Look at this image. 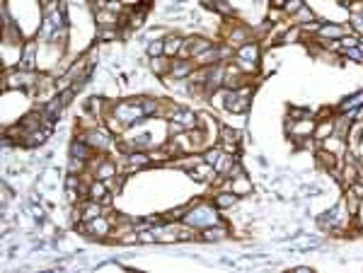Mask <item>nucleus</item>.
<instances>
[{"label": "nucleus", "mask_w": 363, "mask_h": 273, "mask_svg": "<svg viewBox=\"0 0 363 273\" xmlns=\"http://www.w3.org/2000/svg\"><path fill=\"white\" fill-rule=\"evenodd\" d=\"M182 220H184V225H189V227H208V225H216V222H218V213H216L213 206L201 203V206H196L192 211H187V215Z\"/></svg>", "instance_id": "obj_1"}, {"label": "nucleus", "mask_w": 363, "mask_h": 273, "mask_svg": "<svg viewBox=\"0 0 363 273\" xmlns=\"http://www.w3.org/2000/svg\"><path fill=\"white\" fill-rule=\"evenodd\" d=\"M80 230H85L87 235H92V237H104V235H109V230H112V222L107 218H95V220H87L80 225Z\"/></svg>", "instance_id": "obj_2"}, {"label": "nucleus", "mask_w": 363, "mask_h": 273, "mask_svg": "<svg viewBox=\"0 0 363 273\" xmlns=\"http://www.w3.org/2000/svg\"><path fill=\"white\" fill-rule=\"evenodd\" d=\"M315 128H317V121H312V119H300V121H291V126H288V133L293 138H310L315 136Z\"/></svg>", "instance_id": "obj_3"}, {"label": "nucleus", "mask_w": 363, "mask_h": 273, "mask_svg": "<svg viewBox=\"0 0 363 273\" xmlns=\"http://www.w3.org/2000/svg\"><path fill=\"white\" fill-rule=\"evenodd\" d=\"M216 167L211 162H206V160H201V162L192 164V177H194L196 182H213L216 179Z\"/></svg>", "instance_id": "obj_4"}, {"label": "nucleus", "mask_w": 363, "mask_h": 273, "mask_svg": "<svg viewBox=\"0 0 363 273\" xmlns=\"http://www.w3.org/2000/svg\"><path fill=\"white\" fill-rule=\"evenodd\" d=\"M228 237V227L225 225H208V227H203V232H201V240L203 242H221Z\"/></svg>", "instance_id": "obj_5"}, {"label": "nucleus", "mask_w": 363, "mask_h": 273, "mask_svg": "<svg viewBox=\"0 0 363 273\" xmlns=\"http://www.w3.org/2000/svg\"><path fill=\"white\" fill-rule=\"evenodd\" d=\"M114 174H116V164H114L112 160H107V157H99V160H97V167H95V177L109 182V179H114Z\"/></svg>", "instance_id": "obj_6"}, {"label": "nucleus", "mask_w": 363, "mask_h": 273, "mask_svg": "<svg viewBox=\"0 0 363 273\" xmlns=\"http://www.w3.org/2000/svg\"><path fill=\"white\" fill-rule=\"evenodd\" d=\"M169 119H172L174 123H179L182 128H194L196 126V114L189 109H174Z\"/></svg>", "instance_id": "obj_7"}, {"label": "nucleus", "mask_w": 363, "mask_h": 273, "mask_svg": "<svg viewBox=\"0 0 363 273\" xmlns=\"http://www.w3.org/2000/svg\"><path fill=\"white\" fill-rule=\"evenodd\" d=\"M90 152H92V145L83 140V138H78L73 145H70V155H73V160H78V162H85L87 157H90Z\"/></svg>", "instance_id": "obj_8"}, {"label": "nucleus", "mask_w": 363, "mask_h": 273, "mask_svg": "<svg viewBox=\"0 0 363 273\" xmlns=\"http://www.w3.org/2000/svg\"><path fill=\"white\" fill-rule=\"evenodd\" d=\"M192 75V63L189 61H174L169 68V78L172 80H187Z\"/></svg>", "instance_id": "obj_9"}, {"label": "nucleus", "mask_w": 363, "mask_h": 273, "mask_svg": "<svg viewBox=\"0 0 363 273\" xmlns=\"http://www.w3.org/2000/svg\"><path fill=\"white\" fill-rule=\"evenodd\" d=\"M102 215V203L99 201H87V203H83V208H80V218H83V222H87V220H95Z\"/></svg>", "instance_id": "obj_10"}, {"label": "nucleus", "mask_w": 363, "mask_h": 273, "mask_svg": "<svg viewBox=\"0 0 363 273\" xmlns=\"http://www.w3.org/2000/svg\"><path fill=\"white\" fill-rule=\"evenodd\" d=\"M107 189H109V184H107L104 179H97V182H92V184H90L87 193H90V198H92V201L104 203V201H107Z\"/></svg>", "instance_id": "obj_11"}, {"label": "nucleus", "mask_w": 363, "mask_h": 273, "mask_svg": "<svg viewBox=\"0 0 363 273\" xmlns=\"http://www.w3.org/2000/svg\"><path fill=\"white\" fill-rule=\"evenodd\" d=\"M317 34H320V39H325V41H336V39L344 36V27H339V25H325V27H317ZM325 41H322V44H325Z\"/></svg>", "instance_id": "obj_12"}, {"label": "nucleus", "mask_w": 363, "mask_h": 273, "mask_svg": "<svg viewBox=\"0 0 363 273\" xmlns=\"http://www.w3.org/2000/svg\"><path fill=\"white\" fill-rule=\"evenodd\" d=\"M83 140H87L92 148H102V150H104V148H109V143H112V138L107 136V133H102V131H90Z\"/></svg>", "instance_id": "obj_13"}, {"label": "nucleus", "mask_w": 363, "mask_h": 273, "mask_svg": "<svg viewBox=\"0 0 363 273\" xmlns=\"http://www.w3.org/2000/svg\"><path fill=\"white\" fill-rule=\"evenodd\" d=\"M150 68H153V73L155 75H165V73H169V68H172V63L169 61H165L163 56H155V58H150Z\"/></svg>", "instance_id": "obj_14"}, {"label": "nucleus", "mask_w": 363, "mask_h": 273, "mask_svg": "<svg viewBox=\"0 0 363 273\" xmlns=\"http://www.w3.org/2000/svg\"><path fill=\"white\" fill-rule=\"evenodd\" d=\"M330 136H334V119H327V123L322 121L315 128V138L317 140H325V138H330Z\"/></svg>", "instance_id": "obj_15"}, {"label": "nucleus", "mask_w": 363, "mask_h": 273, "mask_svg": "<svg viewBox=\"0 0 363 273\" xmlns=\"http://www.w3.org/2000/svg\"><path fill=\"white\" fill-rule=\"evenodd\" d=\"M34 54H36V44H34V41H27L25 54H22V70H32V68H34Z\"/></svg>", "instance_id": "obj_16"}, {"label": "nucleus", "mask_w": 363, "mask_h": 273, "mask_svg": "<svg viewBox=\"0 0 363 273\" xmlns=\"http://www.w3.org/2000/svg\"><path fill=\"white\" fill-rule=\"evenodd\" d=\"M230 191L237 193V196H242V193H250L252 191V184L247 177H237V179H232V186H230Z\"/></svg>", "instance_id": "obj_17"}, {"label": "nucleus", "mask_w": 363, "mask_h": 273, "mask_svg": "<svg viewBox=\"0 0 363 273\" xmlns=\"http://www.w3.org/2000/svg\"><path fill=\"white\" fill-rule=\"evenodd\" d=\"M182 46H184V39L182 36H167L165 39V54L167 56H177Z\"/></svg>", "instance_id": "obj_18"}, {"label": "nucleus", "mask_w": 363, "mask_h": 273, "mask_svg": "<svg viewBox=\"0 0 363 273\" xmlns=\"http://www.w3.org/2000/svg\"><path fill=\"white\" fill-rule=\"evenodd\" d=\"M208 49H211V41H208V39H201V36H196V39H192V41H189V51H192V56L203 54V51H208Z\"/></svg>", "instance_id": "obj_19"}, {"label": "nucleus", "mask_w": 363, "mask_h": 273, "mask_svg": "<svg viewBox=\"0 0 363 273\" xmlns=\"http://www.w3.org/2000/svg\"><path fill=\"white\" fill-rule=\"evenodd\" d=\"M235 203H237V193H232V191H223V193L216 196V206H218V208H230V206H235Z\"/></svg>", "instance_id": "obj_20"}, {"label": "nucleus", "mask_w": 363, "mask_h": 273, "mask_svg": "<svg viewBox=\"0 0 363 273\" xmlns=\"http://www.w3.org/2000/svg\"><path fill=\"white\" fill-rule=\"evenodd\" d=\"M221 143L225 145H237L240 143V133L237 131H232V128H225V126H221Z\"/></svg>", "instance_id": "obj_21"}, {"label": "nucleus", "mask_w": 363, "mask_h": 273, "mask_svg": "<svg viewBox=\"0 0 363 273\" xmlns=\"http://www.w3.org/2000/svg\"><path fill=\"white\" fill-rule=\"evenodd\" d=\"M349 126H351V119L336 116V119H334V136L346 138V136H349Z\"/></svg>", "instance_id": "obj_22"}, {"label": "nucleus", "mask_w": 363, "mask_h": 273, "mask_svg": "<svg viewBox=\"0 0 363 273\" xmlns=\"http://www.w3.org/2000/svg\"><path fill=\"white\" fill-rule=\"evenodd\" d=\"M232 164H235V157L228 155V152H223V155L218 157V162H216V172H218V174H228Z\"/></svg>", "instance_id": "obj_23"}, {"label": "nucleus", "mask_w": 363, "mask_h": 273, "mask_svg": "<svg viewBox=\"0 0 363 273\" xmlns=\"http://www.w3.org/2000/svg\"><path fill=\"white\" fill-rule=\"evenodd\" d=\"M315 20H317V17H315V12H312L307 5H303V7L293 15V22H305L307 25V22H315Z\"/></svg>", "instance_id": "obj_24"}, {"label": "nucleus", "mask_w": 363, "mask_h": 273, "mask_svg": "<svg viewBox=\"0 0 363 273\" xmlns=\"http://www.w3.org/2000/svg\"><path fill=\"white\" fill-rule=\"evenodd\" d=\"M129 164H131V169L145 167V164H150V155H145V152H133V155H129Z\"/></svg>", "instance_id": "obj_25"}, {"label": "nucleus", "mask_w": 363, "mask_h": 273, "mask_svg": "<svg viewBox=\"0 0 363 273\" xmlns=\"http://www.w3.org/2000/svg\"><path fill=\"white\" fill-rule=\"evenodd\" d=\"M228 41H230L232 46L240 49V46H245V41H247V31H245V29H235V31L228 34Z\"/></svg>", "instance_id": "obj_26"}, {"label": "nucleus", "mask_w": 363, "mask_h": 273, "mask_svg": "<svg viewBox=\"0 0 363 273\" xmlns=\"http://www.w3.org/2000/svg\"><path fill=\"white\" fill-rule=\"evenodd\" d=\"M303 5H305L303 0H288V2L283 5V15H296V12H298Z\"/></svg>", "instance_id": "obj_27"}, {"label": "nucleus", "mask_w": 363, "mask_h": 273, "mask_svg": "<svg viewBox=\"0 0 363 273\" xmlns=\"http://www.w3.org/2000/svg\"><path fill=\"white\" fill-rule=\"evenodd\" d=\"M339 44H341V49H356V46H361V39L359 36H341Z\"/></svg>", "instance_id": "obj_28"}, {"label": "nucleus", "mask_w": 363, "mask_h": 273, "mask_svg": "<svg viewBox=\"0 0 363 273\" xmlns=\"http://www.w3.org/2000/svg\"><path fill=\"white\" fill-rule=\"evenodd\" d=\"M138 242H140V244H155V242H158V235H155V230L140 232V235H138Z\"/></svg>", "instance_id": "obj_29"}, {"label": "nucleus", "mask_w": 363, "mask_h": 273, "mask_svg": "<svg viewBox=\"0 0 363 273\" xmlns=\"http://www.w3.org/2000/svg\"><path fill=\"white\" fill-rule=\"evenodd\" d=\"M148 51H150L153 58H155V56H163V54H165V39H163V41H150Z\"/></svg>", "instance_id": "obj_30"}, {"label": "nucleus", "mask_w": 363, "mask_h": 273, "mask_svg": "<svg viewBox=\"0 0 363 273\" xmlns=\"http://www.w3.org/2000/svg\"><path fill=\"white\" fill-rule=\"evenodd\" d=\"M344 174H346V177H344V179H346V184H354V182H356L359 169H356L354 164H346V167H344Z\"/></svg>", "instance_id": "obj_31"}, {"label": "nucleus", "mask_w": 363, "mask_h": 273, "mask_svg": "<svg viewBox=\"0 0 363 273\" xmlns=\"http://www.w3.org/2000/svg\"><path fill=\"white\" fill-rule=\"evenodd\" d=\"M221 155H223V150H218V148H213V150H208V152L203 155V160H206V162H211V164H213V167H216V162H218V157H221Z\"/></svg>", "instance_id": "obj_32"}, {"label": "nucleus", "mask_w": 363, "mask_h": 273, "mask_svg": "<svg viewBox=\"0 0 363 273\" xmlns=\"http://www.w3.org/2000/svg\"><path fill=\"white\" fill-rule=\"evenodd\" d=\"M349 191L354 193L356 198H361V201H363V182H354V184H349Z\"/></svg>", "instance_id": "obj_33"}, {"label": "nucleus", "mask_w": 363, "mask_h": 273, "mask_svg": "<svg viewBox=\"0 0 363 273\" xmlns=\"http://www.w3.org/2000/svg\"><path fill=\"white\" fill-rule=\"evenodd\" d=\"M288 119H291V121H300V119H307V109H291Z\"/></svg>", "instance_id": "obj_34"}, {"label": "nucleus", "mask_w": 363, "mask_h": 273, "mask_svg": "<svg viewBox=\"0 0 363 273\" xmlns=\"http://www.w3.org/2000/svg\"><path fill=\"white\" fill-rule=\"evenodd\" d=\"M143 17H145V12H143V10L133 12V17H131V22H129V25H133V27H140V25H143Z\"/></svg>", "instance_id": "obj_35"}, {"label": "nucleus", "mask_w": 363, "mask_h": 273, "mask_svg": "<svg viewBox=\"0 0 363 273\" xmlns=\"http://www.w3.org/2000/svg\"><path fill=\"white\" fill-rule=\"evenodd\" d=\"M361 102H363V92H361V94H356V97H354L351 102H346V104H344V109H349V111H351L354 107H359Z\"/></svg>", "instance_id": "obj_36"}, {"label": "nucleus", "mask_w": 363, "mask_h": 273, "mask_svg": "<svg viewBox=\"0 0 363 273\" xmlns=\"http://www.w3.org/2000/svg\"><path fill=\"white\" fill-rule=\"evenodd\" d=\"M298 34H300V29L296 27V29H288L286 34H283V41H296L298 39Z\"/></svg>", "instance_id": "obj_37"}, {"label": "nucleus", "mask_w": 363, "mask_h": 273, "mask_svg": "<svg viewBox=\"0 0 363 273\" xmlns=\"http://www.w3.org/2000/svg\"><path fill=\"white\" fill-rule=\"evenodd\" d=\"M349 10H351L354 15H363V0H354V2L349 5Z\"/></svg>", "instance_id": "obj_38"}, {"label": "nucleus", "mask_w": 363, "mask_h": 273, "mask_svg": "<svg viewBox=\"0 0 363 273\" xmlns=\"http://www.w3.org/2000/svg\"><path fill=\"white\" fill-rule=\"evenodd\" d=\"M213 7H216L218 12H223V15H230V12H232V10H230V5H223V2H216Z\"/></svg>", "instance_id": "obj_39"}, {"label": "nucleus", "mask_w": 363, "mask_h": 273, "mask_svg": "<svg viewBox=\"0 0 363 273\" xmlns=\"http://www.w3.org/2000/svg\"><path fill=\"white\" fill-rule=\"evenodd\" d=\"M124 5H138V0H121Z\"/></svg>", "instance_id": "obj_40"}, {"label": "nucleus", "mask_w": 363, "mask_h": 273, "mask_svg": "<svg viewBox=\"0 0 363 273\" xmlns=\"http://www.w3.org/2000/svg\"><path fill=\"white\" fill-rule=\"evenodd\" d=\"M361 182H363V172H361Z\"/></svg>", "instance_id": "obj_41"}]
</instances>
